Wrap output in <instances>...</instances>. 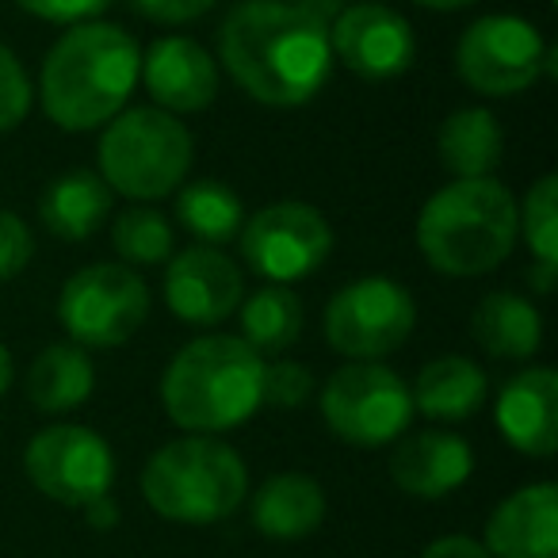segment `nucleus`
I'll use <instances>...</instances> for the list:
<instances>
[{"mask_svg":"<svg viewBox=\"0 0 558 558\" xmlns=\"http://www.w3.org/2000/svg\"><path fill=\"white\" fill-rule=\"evenodd\" d=\"M222 65L253 100L299 108L314 100L333 70L329 27L291 0H241L218 32Z\"/></svg>","mask_w":558,"mask_h":558,"instance_id":"obj_1","label":"nucleus"},{"mask_svg":"<svg viewBox=\"0 0 558 558\" xmlns=\"http://www.w3.org/2000/svg\"><path fill=\"white\" fill-rule=\"evenodd\" d=\"M142 73L138 43L88 20L62 35L43 62V108L62 131H93L126 108Z\"/></svg>","mask_w":558,"mask_h":558,"instance_id":"obj_2","label":"nucleus"},{"mask_svg":"<svg viewBox=\"0 0 558 558\" xmlns=\"http://www.w3.org/2000/svg\"><path fill=\"white\" fill-rule=\"evenodd\" d=\"M517 199L501 180H456L421 207L417 248L444 276H486L517 245Z\"/></svg>","mask_w":558,"mask_h":558,"instance_id":"obj_3","label":"nucleus"},{"mask_svg":"<svg viewBox=\"0 0 558 558\" xmlns=\"http://www.w3.org/2000/svg\"><path fill=\"white\" fill-rule=\"evenodd\" d=\"M264 356L241 337H199L161 379L165 413L187 433H226L260 410Z\"/></svg>","mask_w":558,"mask_h":558,"instance_id":"obj_4","label":"nucleus"},{"mask_svg":"<svg viewBox=\"0 0 558 558\" xmlns=\"http://www.w3.org/2000/svg\"><path fill=\"white\" fill-rule=\"evenodd\" d=\"M149 509L177 524L226 520L248 494L241 456L215 436H184L154 451L142 471Z\"/></svg>","mask_w":558,"mask_h":558,"instance_id":"obj_5","label":"nucleus"},{"mask_svg":"<svg viewBox=\"0 0 558 558\" xmlns=\"http://www.w3.org/2000/svg\"><path fill=\"white\" fill-rule=\"evenodd\" d=\"M192 134L172 111H119L100 138V177L131 199H161L184 184L192 169Z\"/></svg>","mask_w":558,"mask_h":558,"instance_id":"obj_6","label":"nucleus"},{"mask_svg":"<svg viewBox=\"0 0 558 558\" xmlns=\"http://www.w3.org/2000/svg\"><path fill=\"white\" fill-rule=\"evenodd\" d=\"M146 314V279L126 264H88L58 295V322L81 349H119L138 333Z\"/></svg>","mask_w":558,"mask_h":558,"instance_id":"obj_7","label":"nucleus"},{"mask_svg":"<svg viewBox=\"0 0 558 558\" xmlns=\"http://www.w3.org/2000/svg\"><path fill=\"white\" fill-rule=\"evenodd\" d=\"M322 417L356 448H383L395 444L413 421V395L390 367L375 360H360L329 375L322 390Z\"/></svg>","mask_w":558,"mask_h":558,"instance_id":"obj_8","label":"nucleus"},{"mask_svg":"<svg viewBox=\"0 0 558 558\" xmlns=\"http://www.w3.org/2000/svg\"><path fill=\"white\" fill-rule=\"evenodd\" d=\"M413 299L387 276H364L341 288L326 306V341L352 360H383L413 333Z\"/></svg>","mask_w":558,"mask_h":558,"instance_id":"obj_9","label":"nucleus"},{"mask_svg":"<svg viewBox=\"0 0 558 558\" xmlns=\"http://www.w3.org/2000/svg\"><path fill=\"white\" fill-rule=\"evenodd\" d=\"M241 256L268 283H295L318 271L333 248V230L311 203H271L241 222Z\"/></svg>","mask_w":558,"mask_h":558,"instance_id":"obj_10","label":"nucleus"},{"mask_svg":"<svg viewBox=\"0 0 558 558\" xmlns=\"http://www.w3.org/2000/svg\"><path fill=\"white\" fill-rule=\"evenodd\" d=\"M456 70L482 96H517L547 70V43L520 16H482L466 27Z\"/></svg>","mask_w":558,"mask_h":558,"instance_id":"obj_11","label":"nucleus"},{"mask_svg":"<svg viewBox=\"0 0 558 558\" xmlns=\"http://www.w3.org/2000/svg\"><path fill=\"white\" fill-rule=\"evenodd\" d=\"M24 471L39 494L50 501L81 505L96 501V497L111 494L116 482V456H111L108 440L85 425H54L43 428L24 451Z\"/></svg>","mask_w":558,"mask_h":558,"instance_id":"obj_12","label":"nucleus"},{"mask_svg":"<svg viewBox=\"0 0 558 558\" xmlns=\"http://www.w3.org/2000/svg\"><path fill=\"white\" fill-rule=\"evenodd\" d=\"M329 50L349 65L352 73L367 81L398 77L413 65V27L405 16L383 4H356L344 9L329 24Z\"/></svg>","mask_w":558,"mask_h":558,"instance_id":"obj_13","label":"nucleus"},{"mask_svg":"<svg viewBox=\"0 0 558 558\" xmlns=\"http://www.w3.org/2000/svg\"><path fill=\"white\" fill-rule=\"evenodd\" d=\"M165 303L187 326H218L241 306V271L222 248L195 245L172 256Z\"/></svg>","mask_w":558,"mask_h":558,"instance_id":"obj_14","label":"nucleus"},{"mask_svg":"<svg viewBox=\"0 0 558 558\" xmlns=\"http://www.w3.org/2000/svg\"><path fill=\"white\" fill-rule=\"evenodd\" d=\"M482 547L494 558H558V486L535 482L494 509Z\"/></svg>","mask_w":558,"mask_h":558,"instance_id":"obj_15","label":"nucleus"},{"mask_svg":"<svg viewBox=\"0 0 558 558\" xmlns=\"http://www.w3.org/2000/svg\"><path fill=\"white\" fill-rule=\"evenodd\" d=\"M497 428L517 451L535 459L558 448V375L550 367H527L512 375L497 395Z\"/></svg>","mask_w":558,"mask_h":558,"instance_id":"obj_16","label":"nucleus"},{"mask_svg":"<svg viewBox=\"0 0 558 558\" xmlns=\"http://www.w3.org/2000/svg\"><path fill=\"white\" fill-rule=\"evenodd\" d=\"M149 96L161 111H203L218 96V65L199 43L180 39H157L142 62Z\"/></svg>","mask_w":558,"mask_h":558,"instance_id":"obj_17","label":"nucleus"},{"mask_svg":"<svg viewBox=\"0 0 558 558\" xmlns=\"http://www.w3.org/2000/svg\"><path fill=\"white\" fill-rule=\"evenodd\" d=\"M474 471V451L456 433H413L395 448L390 478L402 494L436 501L459 489Z\"/></svg>","mask_w":558,"mask_h":558,"instance_id":"obj_18","label":"nucleus"},{"mask_svg":"<svg viewBox=\"0 0 558 558\" xmlns=\"http://www.w3.org/2000/svg\"><path fill=\"white\" fill-rule=\"evenodd\" d=\"M111 187L104 184L100 172L73 169L50 180V187L39 199V218L54 238L85 241L108 222L111 215Z\"/></svg>","mask_w":558,"mask_h":558,"instance_id":"obj_19","label":"nucleus"},{"mask_svg":"<svg viewBox=\"0 0 558 558\" xmlns=\"http://www.w3.org/2000/svg\"><path fill=\"white\" fill-rule=\"evenodd\" d=\"M326 520V494L306 474H276L253 497V524L268 539H303Z\"/></svg>","mask_w":558,"mask_h":558,"instance_id":"obj_20","label":"nucleus"},{"mask_svg":"<svg viewBox=\"0 0 558 558\" xmlns=\"http://www.w3.org/2000/svg\"><path fill=\"white\" fill-rule=\"evenodd\" d=\"M471 337L494 360H527L543 344V318L527 299L494 291L471 314Z\"/></svg>","mask_w":558,"mask_h":558,"instance_id":"obj_21","label":"nucleus"},{"mask_svg":"<svg viewBox=\"0 0 558 558\" xmlns=\"http://www.w3.org/2000/svg\"><path fill=\"white\" fill-rule=\"evenodd\" d=\"M413 395V410L433 421H463L482 410L489 395L486 372L466 356H440L421 367Z\"/></svg>","mask_w":558,"mask_h":558,"instance_id":"obj_22","label":"nucleus"},{"mask_svg":"<svg viewBox=\"0 0 558 558\" xmlns=\"http://www.w3.org/2000/svg\"><path fill=\"white\" fill-rule=\"evenodd\" d=\"M93 360L81 344H50L27 372V398L39 413H70L93 398Z\"/></svg>","mask_w":558,"mask_h":558,"instance_id":"obj_23","label":"nucleus"},{"mask_svg":"<svg viewBox=\"0 0 558 558\" xmlns=\"http://www.w3.org/2000/svg\"><path fill=\"white\" fill-rule=\"evenodd\" d=\"M436 149H440L444 169L456 172L459 180L489 177L505 149L501 123L486 108H463L444 119L440 134H436Z\"/></svg>","mask_w":558,"mask_h":558,"instance_id":"obj_24","label":"nucleus"},{"mask_svg":"<svg viewBox=\"0 0 558 558\" xmlns=\"http://www.w3.org/2000/svg\"><path fill=\"white\" fill-rule=\"evenodd\" d=\"M241 341L264 356H279L303 337V303L283 283H268L241 303Z\"/></svg>","mask_w":558,"mask_h":558,"instance_id":"obj_25","label":"nucleus"},{"mask_svg":"<svg viewBox=\"0 0 558 558\" xmlns=\"http://www.w3.org/2000/svg\"><path fill=\"white\" fill-rule=\"evenodd\" d=\"M177 218L187 233L203 241V245H226L241 233L245 222V207L230 192V184H218V180H199V184H187L177 199Z\"/></svg>","mask_w":558,"mask_h":558,"instance_id":"obj_26","label":"nucleus"},{"mask_svg":"<svg viewBox=\"0 0 558 558\" xmlns=\"http://www.w3.org/2000/svg\"><path fill=\"white\" fill-rule=\"evenodd\" d=\"M111 241L116 253L131 264H161L172 253V226L165 222L157 210L131 207L116 218L111 226Z\"/></svg>","mask_w":558,"mask_h":558,"instance_id":"obj_27","label":"nucleus"},{"mask_svg":"<svg viewBox=\"0 0 558 558\" xmlns=\"http://www.w3.org/2000/svg\"><path fill=\"white\" fill-rule=\"evenodd\" d=\"M517 226L524 230L535 260L558 264V177L535 180L524 207H517Z\"/></svg>","mask_w":558,"mask_h":558,"instance_id":"obj_28","label":"nucleus"},{"mask_svg":"<svg viewBox=\"0 0 558 558\" xmlns=\"http://www.w3.org/2000/svg\"><path fill=\"white\" fill-rule=\"evenodd\" d=\"M314 375L306 372L299 360H276L264 364V383H260V402L276 405V410H299L311 398Z\"/></svg>","mask_w":558,"mask_h":558,"instance_id":"obj_29","label":"nucleus"},{"mask_svg":"<svg viewBox=\"0 0 558 558\" xmlns=\"http://www.w3.org/2000/svg\"><path fill=\"white\" fill-rule=\"evenodd\" d=\"M32 111V77L20 58L0 43V134L16 131Z\"/></svg>","mask_w":558,"mask_h":558,"instance_id":"obj_30","label":"nucleus"},{"mask_svg":"<svg viewBox=\"0 0 558 558\" xmlns=\"http://www.w3.org/2000/svg\"><path fill=\"white\" fill-rule=\"evenodd\" d=\"M35 241L32 230L24 226V218L12 210H0V279H12L32 264Z\"/></svg>","mask_w":558,"mask_h":558,"instance_id":"obj_31","label":"nucleus"},{"mask_svg":"<svg viewBox=\"0 0 558 558\" xmlns=\"http://www.w3.org/2000/svg\"><path fill=\"white\" fill-rule=\"evenodd\" d=\"M16 4L47 24H81V20L100 16L111 0H16Z\"/></svg>","mask_w":558,"mask_h":558,"instance_id":"obj_32","label":"nucleus"},{"mask_svg":"<svg viewBox=\"0 0 558 558\" xmlns=\"http://www.w3.org/2000/svg\"><path fill=\"white\" fill-rule=\"evenodd\" d=\"M134 9L157 24H187L215 9V0H131Z\"/></svg>","mask_w":558,"mask_h":558,"instance_id":"obj_33","label":"nucleus"},{"mask_svg":"<svg viewBox=\"0 0 558 558\" xmlns=\"http://www.w3.org/2000/svg\"><path fill=\"white\" fill-rule=\"evenodd\" d=\"M421 558H494L482 543L466 539V535H444V539L428 543Z\"/></svg>","mask_w":558,"mask_h":558,"instance_id":"obj_34","label":"nucleus"},{"mask_svg":"<svg viewBox=\"0 0 558 558\" xmlns=\"http://www.w3.org/2000/svg\"><path fill=\"white\" fill-rule=\"evenodd\" d=\"M81 512H85V520L93 527H116V520H119V509H116V501H111V494H104V497H96V501L81 505Z\"/></svg>","mask_w":558,"mask_h":558,"instance_id":"obj_35","label":"nucleus"},{"mask_svg":"<svg viewBox=\"0 0 558 558\" xmlns=\"http://www.w3.org/2000/svg\"><path fill=\"white\" fill-rule=\"evenodd\" d=\"M299 12H306V16H314L318 24H333L337 16L344 12V0H291Z\"/></svg>","mask_w":558,"mask_h":558,"instance_id":"obj_36","label":"nucleus"},{"mask_svg":"<svg viewBox=\"0 0 558 558\" xmlns=\"http://www.w3.org/2000/svg\"><path fill=\"white\" fill-rule=\"evenodd\" d=\"M555 271H558V264H535V271H532L535 291H543V295H547V291L555 288Z\"/></svg>","mask_w":558,"mask_h":558,"instance_id":"obj_37","label":"nucleus"},{"mask_svg":"<svg viewBox=\"0 0 558 558\" xmlns=\"http://www.w3.org/2000/svg\"><path fill=\"white\" fill-rule=\"evenodd\" d=\"M421 9H436V12H456V9H466L471 0H413Z\"/></svg>","mask_w":558,"mask_h":558,"instance_id":"obj_38","label":"nucleus"},{"mask_svg":"<svg viewBox=\"0 0 558 558\" xmlns=\"http://www.w3.org/2000/svg\"><path fill=\"white\" fill-rule=\"evenodd\" d=\"M9 383H12V352L0 344V395L9 390Z\"/></svg>","mask_w":558,"mask_h":558,"instance_id":"obj_39","label":"nucleus"}]
</instances>
